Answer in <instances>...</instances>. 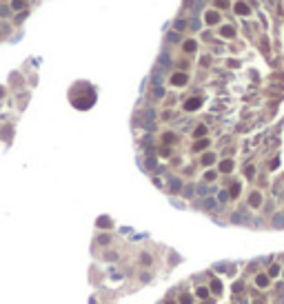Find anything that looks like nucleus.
Returning a JSON list of instances; mask_svg holds the SVG:
<instances>
[{
  "instance_id": "obj_1",
  "label": "nucleus",
  "mask_w": 284,
  "mask_h": 304,
  "mask_svg": "<svg viewBox=\"0 0 284 304\" xmlns=\"http://www.w3.org/2000/svg\"><path fill=\"white\" fill-rule=\"evenodd\" d=\"M200 104H202V100H200V98H193V100L184 102V109H186V111H195L198 107H200Z\"/></svg>"
},
{
  "instance_id": "obj_2",
  "label": "nucleus",
  "mask_w": 284,
  "mask_h": 304,
  "mask_svg": "<svg viewBox=\"0 0 284 304\" xmlns=\"http://www.w3.org/2000/svg\"><path fill=\"white\" fill-rule=\"evenodd\" d=\"M171 82L180 87V85H184V82H186V76H184V73H176V76L171 78Z\"/></svg>"
},
{
  "instance_id": "obj_3",
  "label": "nucleus",
  "mask_w": 284,
  "mask_h": 304,
  "mask_svg": "<svg viewBox=\"0 0 284 304\" xmlns=\"http://www.w3.org/2000/svg\"><path fill=\"white\" fill-rule=\"evenodd\" d=\"M235 11H238L240 16H246V13H249V7H246L244 2H238V5H235Z\"/></svg>"
},
{
  "instance_id": "obj_4",
  "label": "nucleus",
  "mask_w": 284,
  "mask_h": 304,
  "mask_svg": "<svg viewBox=\"0 0 284 304\" xmlns=\"http://www.w3.org/2000/svg\"><path fill=\"white\" fill-rule=\"evenodd\" d=\"M260 202H262V195H260V193H253V195H251V200H249L251 206H260Z\"/></svg>"
},
{
  "instance_id": "obj_5",
  "label": "nucleus",
  "mask_w": 284,
  "mask_h": 304,
  "mask_svg": "<svg viewBox=\"0 0 284 304\" xmlns=\"http://www.w3.org/2000/svg\"><path fill=\"white\" fill-rule=\"evenodd\" d=\"M220 169L224 171V173H229V171L233 169V162H231V160H224V162H222V164H220Z\"/></svg>"
},
{
  "instance_id": "obj_6",
  "label": "nucleus",
  "mask_w": 284,
  "mask_h": 304,
  "mask_svg": "<svg viewBox=\"0 0 284 304\" xmlns=\"http://www.w3.org/2000/svg\"><path fill=\"white\" fill-rule=\"evenodd\" d=\"M207 20H209L211 25H213V22H217V13H215V11H211V13H207Z\"/></svg>"
},
{
  "instance_id": "obj_7",
  "label": "nucleus",
  "mask_w": 284,
  "mask_h": 304,
  "mask_svg": "<svg viewBox=\"0 0 284 304\" xmlns=\"http://www.w3.org/2000/svg\"><path fill=\"white\" fill-rule=\"evenodd\" d=\"M222 34H224L226 38H233V29H231V27H224V29H222Z\"/></svg>"
},
{
  "instance_id": "obj_8",
  "label": "nucleus",
  "mask_w": 284,
  "mask_h": 304,
  "mask_svg": "<svg viewBox=\"0 0 284 304\" xmlns=\"http://www.w3.org/2000/svg\"><path fill=\"white\" fill-rule=\"evenodd\" d=\"M277 273H280V266H277V264H273V266L269 269V275H277Z\"/></svg>"
},
{
  "instance_id": "obj_9",
  "label": "nucleus",
  "mask_w": 284,
  "mask_h": 304,
  "mask_svg": "<svg viewBox=\"0 0 284 304\" xmlns=\"http://www.w3.org/2000/svg\"><path fill=\"white\" fill-rule=\"evenodd\" d=\"M184 49H186V51H193V49H195V42H193V40L184 42Z\"/></svg>"
},
{
  "instance_id": "obj_10",
  "label": "nucleus",
  "mask_w": 284,
  "mask_h": 304,
  "mask_svg": "<svg viewBox=\"0 0 284 304\" xmlns=\"http://www.w3.org/2000/svg\"><path fill=\"white\" fill-rule=\"evenodd\" d=\"M255 282H258L260 287H267V282H269V280H267V278H264V275H260V278H258V280H255Z\"/></svg>"
},
{
  "instance_id": "obj_11",
  "label": "nucleus",
  "mask_w": 284,
  "mask_h": 304,
  "mask_svg": "<svg viewBox=\"0 0 284 304\" xmlns=\"http://www.w3.org/2000/svg\"><path fill=\"white\" fill-rule=\"evenodd\" d=\"M184 27H186V22H184V20H178V22H176V29H178V31H182Z\"/></svg>"
},
{
  "instance_id": "obj_12",
  "label": "nucleus",
  "mask_w": 284,
  "mask_h": 304,
  "mask_svg": "<svg viewBox=\"0 0 284 304\" xmlns=\"http://www.w3.org/2000/svg\"><path fill=\"white\" fill-rule=\"evenodd\" d=\"M198 295H200V297H207V295H209V291L202 287V289H198Z\"/></svg>"
},
{
  "instance_id": "obj_13",
  "label": "nucleus",
  "mask_w": 284,
  "mask_h": 304,
  "mask_svg": "<svg viewBox=\"0 0 284 304\" xmlns=\"http://www.w3.org/2000/svg\"><path fill=\"white\" fill-rule=\"evenodd\" d=\"M204 133H207V129H204V127H198V129H195V135H204Z\"/></svg>"
},
{
  "instance_id": "obj_14",
  "label": "nucleus",
  "mask_w": 284,
  "mask_h": 304,
  "mask_svg": "<svg viewBox=\"0 0 284 304\" xmlns=\"http://www.w3.org/2000/svg\"><path fill=\"white\" fill-rule=\"evenodd\" d=\"M204 162H207V164H211V162H213V155H211V153H209V155H204Z\"/></svg>"
},
{
  "instance_id": "obj_15",
  "label": "nucleus",
  "mask_w": 284,
  "mask_h": 304,
  "mask_svg": "<svg viewBox=\"0 0 284 304\" xmlns=\"http://www.w3.org/2000/svg\"><path fill=\"white\" fill-rule=\"evenodd\" d=\"M167 304H173V302H167Z\"/></svg>"
}]
</instances>
